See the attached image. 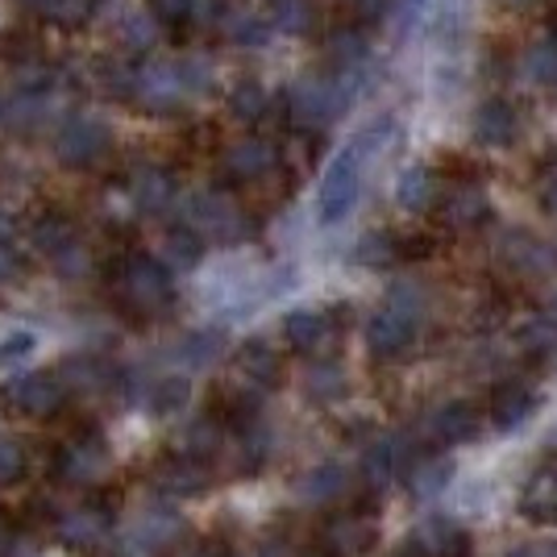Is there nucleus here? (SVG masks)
Masks as SVG:
<instances>
[{"instance_id":"nucleus-7","label":"nucleus","mask_w":557,"mask_h":557,"mask_svg":"<svg viewBox=\"0 0 557 557\" xmlns=\"http://www.w3.org/2000/svg\"><path fill=\"white\" fill-rule=\"evenodd\" d=\"M0 399L13 417L47 420L67 404V383L59 371H22L0 387Z\"/></svg>"},{"instance_id":"nucleus-33","label":"nucleus","mask_w":557,"mask_h":557,"mask_svg":"<svg viewBox=\"0 0 557 557\" xmlns=\"http://www.w3.org/2000/svg\"><path fill=\"white\" fill-rule=\"evenodd\" d=\"M304 392L312 395L317 404H329V399L346 395V367H342V362H333V358L312 362V371H308V379H304Z\"/></svg>"},{"instance_id":"nucleus-37","label":"nucleus","mask_w":557,"mask_h":557,"mask_svg":"<svg viewBox=\"0 0 557 557\" xmlns=\"http://www.w3.org/2000/svg\"><path fill=\"white\" fill-rule=\"evenodd\" d=\"M187 395H191L187 379H180V374H163V379H154V383H150L146 404H150V412L166 417V412H180V408H184Z\"/></svg>"},{"instance_id":"nucleus-45","label":"nucleus","mask_w":557,"mask_h":557,"mask_svg":"<svg viewBox=\"0 0 557 557\" xmlns=\"http://www.w3.org/2000/svg\"><path fill=\"white\" fill-rule=\"evenodd\" d=\"M25 474V445L17 437H0V487L17 483Z\"/></svg>"},{"instance_id":"nucleus-43","label":"nucleus","mask_w":557,"mask_h":557,"mask_svg":"<svg viewBox=\"0 0 557 557\" xmlns=\"http://www.w3.org/2000/svg\"><path fill=\"white\" fill-rule=\"evenodd\" d=\"M121 42H125V50H134V54L150 50L154 42H159V22H154L150 13L125 17V22H121Z\"/></svg>"},{"instance_id":"nucleus-41","label":"nucleus","mask_w":557,"mask_h":557,"mask_svg":"<svg viewBox=\"0 0 557 557\" xmlns=\"http://www.w3.org/2000/svg\"><path fill=\"white\" fill-rule=\"evenodd\" d=\"M275 9V29L283 34H308L312 22H317V13H312V0H275L271 4Z\"/></svg>"},{"instance_id":"nucleus-52","label":"nucleus","mask_w":557,"mask_h":557,"mask_svg":"<svg viewBox=\"0 0 557 557\" xmlns=\"http://www.w3.org/2000/svg\"><path fill=\"white\" fill-rule=\"evenodd\" d=\"M541 205L557 216V171H549V175H545V184H541Z\"/></svg>"},{"instance_id":"nucleus-29","label":"nucleus","mask_w":557,"mask_h":557,"mask_svg":"<svg viewBox=\"0 0 557 557\" xmlns=\"http://www.w3.org/2000/svg\"><path fill=\"white\" fill-rule=\"evenodd\" d=\"M395 200H399V209L404 212H424L433 200H437V180H433V171L424 163L417 166H404L399 171V180H395Z\"/></svg>"},{"instance_id":"nucleus-51","label":"nucleus","mask_w":557,"mask_h":557,"mask_svg":"<svg viewBox=\"0 0 557 557\" xmlns=\"http://www.w3.org/2000/svg\"><path fill=\"white\" fill-rule=\"evenodd\" d=\"M258 557H296V549H292L283 536H271V541L258 545Z\"/></svg>"},{"instance_id":"nucleus-54","label":"nucleus","mask_w":557,"mask_h":557,"mask_svg":"<svg viewBox=\"0 0 557 557\" xmlns=\"http://www.w3.org/2000/svg\"><path fill=\"white\" fill-rule=\"evenodd\" d=\"M4 116H9V96L0 92V125H4Z\"/></svg>"},{"instance_id":"nucleus-28","label":"nucleus","mask_w":557,"mask_h":557,"mask_svg":"<svg viewBox=\"0 0 557 557\" xmlns=\"http://www.w3.org/2000/svg\"><path fill=\"white\" fill-rule=\"evenodd\" d=\"M216 25L225 29V38H230L233 47H267L271 42V29H275L267 17H258L250 9H221Z\"/></svg>"},{"instance_id":"nucleus-44","label":"nucleus","mask_w":557,"mask_h":557,"mask_svg":"<svg viewBox=\"0 0 557 557\" xmlns=\"http://www.w3.org/2000/svg\"><path fill=\"white\" fill-rule=\"evenodd\" d=\"M34 349H38V333H34V329H13V333H4V337H0V371L25 362Z\"/></svg>"},{"instance_id":"nucleus-38","label":"nucleus","mask_w":557,"mask_h":557,"mask_svg":"<svg viewBox=\"0 0 557 557\" xmlns=\"http://www.w3.org/2000/svg\"><path fill=\"white\" fill-rule=\"evenodd\" d=\"M524 75H529L533 84H554L557 79V38L554 34L536 38L533 47L524 50Z\"/></svg>"},{"instance_id":"nucleus-32","label":"nucleus","mask_w":557,"mask_h":557,"mask_svg":"<svg viewBox=\"0 0 557 557\" xmlns=\"http://www.w3.org/2000/svg\"><path fill=\"white\" fill-rule=\"evenodd\" d=\"M230 113L242 121V125H258L262 116L271 113V92L258 84V79H242L230 92Z\"/></svg>"},{"instance_id":"nucleus-4","label":"nucleus","mask_w":557,"mask_h":557,"mask_svg":"<svg viewBox=\"0 0 557 557\" xmlns=\"http://www.w3.org/2000/svg\"><path fill=\"white\" fill-rule=\"evenodd\" d=\"M358 84H362V71H329V75H317V79H304L287 96L292 121L300 129H325V125H333L337 116L346 113Z\"/></svg>"},{"instance_id":"nucleus-49","label":"nucleus","mask_w":557,"mask_h":557,"mask_svg":"<svg viewBox=\"0 0 557 557\" xmlns=\"http://www.w3.org/2000/svg\"><path fill=\"white\" fill-rule=\"evenodd\" d=\"M17 275H22V258L9 242H0V287H9Z\"/></svg>"},{"instance_id":"nucleus-39","label":"nucleus","mask_w":557,"mask_h":557,"mask_svg":"<svg viewBox=\"0 0 557 557\" xmlns=\"http://www.w3.org/2000/svg\"><path fill=\"white\" fill-rule=\"evenodd\" d=\"M520 349L533 358V362H545L557 354V325L549 317H536L529 325L520 329Z\"/></svg>"},{"instance_id":"nucleus-14","label":"nucleus","mask_w":557,"mask_h":557,"mask_svg":"<svg viewBox=\"0 0 557 557\" xmlns=\"http://www.w3.org/2000/svg\"><path fill=\"white\" fill-rule=\"evenodd\" d=\"M154 487L163 491V495H171V499H191V495H205L212 487V470L200 458L175 454V458H166L154 470Z\"/></svg>"},{"instance_id":"nucleus-36","label":"nucleus","mask_w":557,"mask_h":557,"mask_svg":"<svg viewBox=\"0 0 557 557\" xmlns=\"http://www.w3.org/2000/svg\"><path fill=\"white\" fill-rule=\"evenodd\" d=\"M354 258L362 262V267H371V271H379V267H395L399 262V237L395 233H367L362 242H358V250H354Z\"/></svg>"},{"instance_id":"nucleus-35","label":"nucleus","mask_w":557,"mask_h":557,"mask_svg":"<svg viewBox=\"0 0 557 557\" xmlns=\"http://www.w3.org/2000/svg\"><path fill=\"white\" fill-rule=\"evenodd\" d=\"M175 358H180L184 367H191V371H205V367H212V362L221 358V333H212V329L187 333L184 342L175 346Z\"/></svg>"},{"instance_id":"nucleus-31","label":"nucleus","mask_w":557,"mask_h":557,"mask_svg":"<svg viewBox=\"0 0 557 557\" xmlns=\"http://www.w3.org/2000/svg\"><path fill=\"white\" fill-rule=\"evenodd\" d=\"M367 54H371V42H367L362 29H337L325 47V59L333 71H362Z\"/></svg>"},{"instance_id":"nucleus-11","label":"nucleus","mask_w":557,"mask_h":557,"mask_svg":"<svg viewBox=\"0 0 557 557\" xmlns=\"http://www.w3.org/2000/svg\"><path fill=\"white\" fill-rule=\"evenodd\" d=\"M379 541V520L367 508L342 511L321 529V554L325 557H362Z\"/></svg>"},{"instance_id":"nucleus-23","label":"nucleus","mask_w":557,"mask_h":557,"mask_svg":"<svg viewBox=\"0 0 557 557\" xmlns=\"http://www.w3.org/2000/svg\"><path fill=\"white\" fill-rule=\"evenodd\" d=\"M504 262L520 275H545L554 271V250L545 242H536L533 233H508L504 237Z\"/></svg>"},{"instance_id":"nucleus-47","label":"nucleus","mask_w":557,"mask_h":557,"mask_svg":"<svg viewBox=\"0 0 557 557\" xmlns=\"http://www.w3.org/2000/svg\"><path fill=\"white\" fill-rule=\"evenodd\" d=\"M50 262H54V271H59L63 278L88 275V267H92V262H88V250H84V242H71L67 250H63V255H54Z\"/></svg>"},{"instance_id":"nucleus-25","label":"nucleus","mask_w":557,"mask_h":557,"mask_svg":"<svg viewBox=\"0 0 557 557\" xmlns=\"http://www.w3.org/2000/svg\"><path fill=\"white\" fill-rule=\"evenodd\" d=\"M63 383H67V395H100L116 383V371L100 358H71L63 362Z\"/></svg>"},{"instance_id":"nucleus-34","label":"nucleus","mask_w":557,"mask_h":557,"mask_svg":"<svg viewBox=\"0 0 557 557\" xmlns=\"http://www.w3.org/2000/svg\"><path fill=\"white\" fill-rule=\"evenodd\" d=\"M200 258H205V242L187 230V225H180V230H171L163 237V262L171 271H191Z\"/></svg>"},{"instance_id":"nucleus-26","label":"nucleus","mask_w":557,"mask_h":557,"mask_svg":"<svg viewBox=\"0 0 557 557\" xmlns=\"http://www.w3.org/2000/svg\"><path fill=\"white\" fill-rule=\"evenodd\" d=\"M29 242H34V250L42 258H54L63 255L71 242H79V233H75V221H71L67 212H42L29 225Z\"/></svg>"},{"instance_id":"nucleus-8","label":"nucleus","mask_w":557,"mask_h":557,"mask_svg":"<svg viewBox=\"0 0 557 557\" xmlns=\"http://www.w3.org/2000/svg\"><path fill=\"white\" fill-rule=\"evenodd\" d=\"M109 150H113V129H109V121H100L92 113L67 116L59 125V134H54V159L63 166H71V171H88Z\"/></svg>"},{"instance_id":"nucleus-2","label":"nucleus","mask_w":557,"mask_h":557,"mask_svg":"<svg viewBox=\"0 0 557 557\" xmlns=\"http://www.w3.org/2000/svg\"><path fill=\"white\" fill-rule=\"evenodd\" d=\"M109 296L113 304L134 317V321H154L163 317L171 300H175V278L163 258L150 255H125L109 275Z\"/></svg>"},{"instance_id":"nucleus-56","label":"nucleus","mask_w":557,"mask_h":557,"mask_svg":"<svg viewBox=\"0 0 557 557\" xmlns=\"http://www.w3.org/2000/svg\"><path fill=\"white\" fill-rule=\"evenodd\" d=\"M549 321H554V325H557V296H554V300H549Z\"/></svg>"},{"instance_id":"nucleus-46","label":"nucleus","mask_w":557,"mask_h":557,"mask_svg":"<svg viewBox=\"0 0 557 557\" xmlns=\"http://www.w3.org/2000/svg\"><path fill=\"white\" fill-rule=\"evenodd\" d=\"M134 75H138V67L104 63V67H100V84H104V92L116 96V100H134Z\"/></svg>"},{"instance_id":"nucleus-57","label":"nucleus","mask_w":557,"mask_h":557,"mask_svg":"<svg viewBox=\"0 0 557 557\" xmlns=\"http://www.w3.org/2000/svg\"><path fill=\"white\" fill-rule=\"evenodd\" d=\"M508 4H533V0H508Z\"/></svg>"},{"instance_id":"nucleus-27","label":"nucleus","mask_w":557,"mask_h":557,"mask_svg":"<svg viewBox=\"0 0 557 557\" xmlns=\"http://www.w3.org/2000/svg\"><path fill=\"white\" fill-rule=\"evenodd\" d=\"M449 479H454V458H445V454H424L420 462L408 466V491H412V499L442 495L449 487Z\"/></svg>"},{"instance_id":"nucleus-48","label":"nucleus","mask_w":557,"mask_h":557,"mask_svg":"<svg viewBox=\"0 0 557 557\" xmlns=\"http://www.w3.org/2000/svg\"><path fill=\"white\" fill-rule=\"evenodd\" d=\"M349 4H354V13H358V22L374 25V22H383V17L392 13V4H395V0H349Z\"/></svg>"},{"instance_id":"nucleus-17","label":"nucleus","mask_w":557,"mask_h":557,"mask_svg":"<svg viewBox=\"0 0 557 557\" xmlns=\"http://www.w3.org/2000/svg\"><path fill=\"white\" fill-rule=\"evenodd\" d=\"M470 129H474V141H483L491 150H504V146H516V138H520V116L508 100H483L474 109Z\"/></svg>"},{"instance_id":"nucleus-3","label":"nucleus","mask_w":557,"mask_h":557,"mask_svg":"<svg viewBox=\"0 0 557 557\" xmlns=\"http://www.w3.org/2000/svg\"><path fill=\"white\" fill-rule=\"evenodd\" d=\"M420 312H424V300H420V292L412 283L392 287L387 304L367 321V349H371V358H379V362L404 358L408 346H412V337H417Z\"/></svg>"},{"instance_id":"nucleus-58","label":"nucleus","mask_w":557,"mask_h":557,"mask_svg":"<svg viewBox=\"0 0 557 557\" xmlns=\"http://www.w3.org/2000/svg\"><path fill=\"white\" fill-rule=\"evenodd\" d=\"M25 4H34V9H38V4H42V0H25Z\"/></svg>"},{"instance_id":"nucleus-12","label":"nucleus","mask_w":557,"mask_h":557,"mask_svg":"<svg viewBox=\"0 0 557 557\" xmlns=\"http://www.w3.org/2000/svg\"><path fill=\"white\" fill-rule=\"evenodd\" d=\"M283 337H287V346L300 349V354H329L333 342H337V321L329 312H321V308H296L283 321Z\"/></svg>"},{"instance_id":"nucleus-55","label":"nucleus","mask_w":557,"mask_h":557,"mask_svg":"<svg viewBox=\"0 0 557 557\" xmlns=\"http://www.w3.org/2000/svg\"><path fill=\"white\" fill-rule=\"evenodd\" d=\"M420 4H424V0H404V9H408V13H420Z\"/></svg>"},{"instance_id":"nucleus-13","label":"nucleus","mask_w":557,"mask_h":557,"mask_svg":"<svg viewBox=\"0 0 557 557\" xmlns=\"http://www.w3.org/2000/svg\"><path fill=\"white\" fill-rule=\"evenodd\" d=\"M221 166H225L233 184H258L278 166V150L267 138H242L225 150Z\"/></svg>"},{"instance_id":"nucleus-42","label":"nucleus","mask_w":557,"mask_h":557,"mask_svg":"<svg viewBox=\"0 0 557 557\" xmlns=\"http://www.w3.org/2000/svg\"><path fill=\"white\" fill-rule=\"evenodd\" d=\"M146 9L159 29H187L196 22V0H146Z\"/></svg>"},{"instance_id":"nucleus-20","label":"nucleus","mask_w":557,"mask_h":557,"mask_svg":"<svg viewBox=\"0 0 557 557\" xmlns=\"http://www.w3.org/2000/svg\"><path fill=\"white\" fill-rule=\"evenodd\" d=\"M424 433L437 445H462L479 433V412H474V404H466V399H449L437 412H429Z\"/></svg>"},{"instance_id":"nucleus-59","label":"nucleus","mask_w":557,"mask_h":557,"mask_svg":"<svg viewBox=\"0 0 557 557\" xmlns=\"http://www.w3.org/2000/svg\"><path fill=\"white\" fill-rule=\"evenodd\" d=\"M271 4H275V0H271Z\"/></svg>"},{"instance_id":"nucleus-30","label":"nucleus","mask_w":557,"mask_h":557,"mask_svg":"<svg viewBox=\"0 0 557 557\" xmlns=\"http://www.w3.org/2000/svg\"><path fill=\"white\" fill-rule=\"evenodd\" d=\"M346 479H349L346 466L321 462V466H312L300 483H296V495H300L304 504H333V499L346 491Z\"/></svg>"},{"instance_id":"nucleus-50","label":"nucleus","mask_w":557,"mask_h":557,"mask_svg":"<svg viewBox=\"0 0 557 557\" xmlns=\"http://www.w3.org/2000/svg\"><path fill=\"white\" fill-rule=\"evenodd\" d=\"M171 557H230L216 541H196V545H184V549H175Z\"/></svg>"},{"instance_id":"nucleus-22","label":"nucleus","mask_w":557,"mask_h":557,"mask_svg":"<svg viewBox=\"0 0 557 557\" xmlns=\"http://www.w3.org/2000/svg\"><path fill=\"white\" fill-rule=\"evenodd\" d=\"M230 445V429L221 417H200L191 420L184 433H180V454L187 458H200V462H212L221 449Z\"/></svg>"},{"instance_id":"nucleus-53","label":"nucleus","mask_w":557,"mask_h":557,"mask_svg":"<svg viewBox=\"0 0 557 557\" xmlns=\"http://www.w3.org/2000/svg\"><path fill=\"white\" fill-rule=\"evenodd\" d=\"M387 557H420V554L412 549V541H408V545H399V549H395V554H387Z\"/></svg>"},{"instance_id":"nucleus-9","label":"nucleus","mask_w":557,"mask_h":557,"mask_svg":"<svg viewBox=\"0 0 557 557\" xmlns=\"http://www.w3.org/2000/svg\"><path fill=\"white\" fill-rule=\"evenodd\" d=\"M134 100H138L141 109H150V113L184 109L191 92H187L180 63H146V67H138V75H134Z\"/></svg>"},{"instance_id":"nucleus-24","label":"nucleus","mask_w":557,"mask_h":557,"mask_svg":"<svg viewBox=\"0 0 557 557\" xmlns=\"http://www.w3.org/2000/svg\"><path fill=\"white\" fill-rule=\"evenodd\" d=\"M520 511H524L529 520H536V524L557 520V466L554 462L533 470V479L520 491Z\"/></svg>"},{"instance_id":"nucleus-1","label":"nucleus","mask_w":557,"mask_h":557,"mask_svg":"<svg viewBox=\"0 0 557 557\" xmlns=\"http://www.w3.org/2000/svg\"><path fill=\"white\" fill-rule=\"evenodd\" d=\"M392 129L395 125L387 121V116H383V121H371L358 138L346 141V150L333 154V163L325 166L321 187H317V216H321V225H337V221H346L349 212H354L358 196H362L367 163L387 146Z\"/></svg>"},{"instance_id":"nucleus-21","label":"nucleus","mask_w":557,"mask_h":557,"mask_svg":"<svg viewBox=\"0 0 557 557\" xmlns=\"http://www.w3.org/2000/svg\"><path fill=\"white\" fill-rule=\"evenodd\" d=\"M129 205L146 216H159L175 205V180H171V171L163 166H141L134 171V180H129Z\"/></svg>"},{"instance_id":"nucleus-5","label":"nucleus","mask_w":557,"mask_h":557,"mask_svg":"<svg viewBox=\"0 0 557 557\" xmlns=\"http://www.w3.org/2000/svg\"><path fill=\"white\" fill-rule=\"evenodd\" d=\"M184 225L200 242H216V246H233V242H242L246 233H250V216L246 209L233 200L230 191H196V196H187L184 205Z\"/></svg>"},{"instance_id":"nucleus-6","label":"nucleus","mask_w":557,"mask_h":557,"mask_svg":"<svg viewBox=\"0 0 557 557\" xmlns=\"http://www.w3.org/2000/svg\"><path fill=\"white\" fill-rule=\"evenodd\" d=\"M109 474H113V449L96 429H84V433L67 437L54 454V479L63 487H100Z\"/></svg>"},{"instance_id":"nucleus-19","label":"nucleus","mask_w":557,"mask_h":557,"mask_svg":"<svg viewBox=\"0 0 557 557\" xmlns=\"http://www.w3.org/2000/svg\"><path fill=\"white\" fill-rule=\"evenodd\" d=\"M408 462V437L404 433H383L379 442L367 445V454H362V479L371 483V487H387L395 474L404 470Z\"/></svg>"},{"instance_id":"nucleus-10","label":"nucleus","mask_w":557,"mask_h":557,"mask_svg":"<svg viewBox=\"0 0 557 557\" xmlns=\"http://www.w3.org/2000/svg\"><path fill=\"white\" fill-rule=\"evenodd\" d=\"M109 533H113V508L100 499H84L54 516V536L67 549H96Z\"/></svg>"},{"instance_id":"nucleus-40","label":"nucleus","mask_w":557,"mask_h":557,"mask_svg":"<svg viewBox=\"0 0 557 557\" xmlns=\"http://www.w3.org/2000/svg\"><path fill=\"white\" fill-rule=\"evenodd\" d=\"M38 9H42L54 25H63V29H79V25L92 22L96 0H42Z\"/></svg>"},{"instance_id":"nucleus-16","label":"nucleus","mask_w":557,"mask_h":557,"mask_svg":"<svg viewBox=\"0 0 557 557\" xmlns=\"http://www.w3.org/2000/svg\"><path fill=\"white\" fill-rule=\"evenodd\" d=\"M412 549L420 557H466L470 554V536L458 520H449V516H429V520H420V529L412 536Z\"/></svg>"},{"instance_id":"nucleus-15","label":"nucleus","mask_w":557,"mask_h":557,"mask_svg":"<svg viewBox=\"0 0 557 557\" xmlns=\"http://www.w3.org/2000/svg\"><path fill=\"white\" fill-rule=\"evenodd\" d=\"M536 408H541V395L529 383H499L491 395V424L499 433H516L536 417Z\"/></svg>"},{"instance_id":"nucleus-18","label":"nucleus","mask_w":557,"mask_h":557,"mask_svg":"<svg viewBox=\"0 0 557 557\" xmlns=\"http://www.w3.org/2000/svg\"><path fill=\"white\" fill-rule=\"evenodd\" d=\"M487 216H491L487 191H483L479 184H458L442 196V225L445 230H458V233L479 230Z\"/></svg>"}]
</instances>
